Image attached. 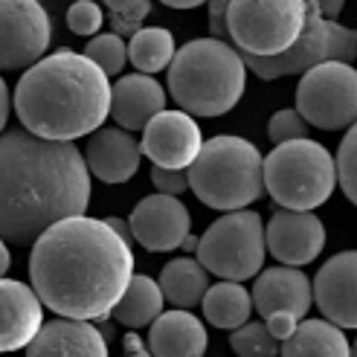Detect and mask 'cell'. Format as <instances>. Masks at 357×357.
I'll use <instances>...</instances> for the list:
<instances>
[{
    "label": "cell",
    "mask_w": 357,
    "mask_h": 357,
    "mask_svg": "<svg viewBox=\"0 0 357 357\" xmlns=\"http://www.w3.org/2000/svg\"><path fill=\"white\" fill-rule=\"evenodd\" d=\"M29 279L41 305L64 319L91 323L119 305L134 279V253L108 221L67 218L32 244Z\"/></svg>",
    "instance_id": "obj_1"
},
{
    "label": "cell",
    "mask_w": 357,
    "mask_h": 357,
    "mask_svg": "<svg viewBox=\"0 0 357 357\" xmlns=\"http://www.w3.org/2000/svg\"><path fill=\"white\" fill-rule=\"evenodd\" d=\"M91 204V172L73 142L24 128L0 134V241L35 244L50 227L79 218Z\"/></svg>",
    "instance_id": "obj_2"
},
{
    "label": "cell",
    "mask_w": 357,
    "mask_h": 357,
    "mask_svg": "<svg viewBox=\"0 0 357 357\" xmlns=\"http://www.w3.org/2000/svg\"><path fill=\"white\" fill-rule=\"evenodd\" d=\"M114 87L108 76L76 50H59L29 67L15 87V111L24 131L73 142L96 134L111 114Z\"/></svg>",
    "instance_id": "obj_3"
},
{
    "label": "cell",
    "mask_w": 357,
    "mask_h": 357,
    "mask_svg": "<svg viewBox=\"0 0 357 357\" xmlns=\"http://www.w3.org/2000/svg\"><path fill=\"white\" fill-rule=\"evenodd\" d=\"M247 82V64L233 44L195 38L169 64V93L189 116H221L233 111Z\"/></svg>",
    "instance_id": "obj_4"
},
{
    "label": "cell",
    "mask_w": 357,
    "mask_h": 357,
    "mask_svg": "<svg viewBox=\"0 0 357 357\" xmlns=\"http://www.w3.org/2000/svg\"><path fill=\"white\" fill-rule=\"evenodd\" d=\"M186 174L198 201L221 212H241L264 195V157L244 137L206 139Z\"/></svg>",
    "instance_id": "obj_5"
},
{
    "label": "cell",
    "mask_w": 357,
    "mask_h": 357,
    "mask_svg": "<svg viewBox=\"0 0 357 357\" xmlns=\"http://www.w3.org/2000/svg\"><path fill=\"white\" fill-rule=\"evenodd\" d=\"M334 186V157L314 139L282 142L264 157V192L279 204V209L311 212L331 198Z\"/></svg>",
    "instance_id": "obj_6"
},
{
    "label": "cell",
    "mask_w": 357,
    "mask_h": 357,
    "mask_svg": "<svg viewBox=\"0 0 357 357\" xmlns=\"http://www.w3.org/2000/svg\"><path fill=\"white\" fill-rule=\"evenodd\" d=\"M305 17L308 3L302 0H236L227 9L229 44L250 59H276L299 41Z\"/></svg>",
    "instance_id": "obj_7"
},
{
    "label": "cell",
    "mask_w": 357,
    "mask_h": 357,
    "mask_svg": "<svg viewBox=\"0 0 357 357\" xmlns=\"http://www.w3.org/2000/svg\"><path fill=\"white\" fill-rule=\"evenodd\" d=\"M264 224L259 212H227L209 224L198 241V259L206 273L224 282H244L264 264Z\"/></svg>",
    "instance_id": "obj_8"
},
{
    "label": "cell",
    "mask_w": 357,
    "mask_h": 357,
    "mask_svg": "<svg viewBox=\"0 0 357 357\" xmlns=\"http://www.w3.org/2000/svg\"><path fill=\"white\" fill-rule=\"evenodd\" d=\"M241 59L264 82L282 79V76H296V73L305 76L308 70L328 64V61L351 64L357 59V38L351 29L340 26L337 21H326V17L319 15L317 3H308L305 29H302L299 41L288 52H282L276 59H250V56H241Z\"/></svg>",
    "instance_id": "obj_9"
},
{
    "label": "cell",
    "mask_w": 357,
    "mask_h": 357,
    "mask_svg": "<svg viewBox=\"0 0 357 357\" xmlns=\"http://www.w3.org/2000/svg\"><path fill=\"white\" fill-rule=\"evenodd\" d=\"M296 114L323 131L351 128L357 122V70L340 61L308 70L296 91Z\"/></svg>",
    "instance_id": "obj_10"
},
{
    "label": "cell",
    "mask_w": 357,
    "mask_h": 357,
    "mask_svg": "<svg viewBox=\"0 0 357 357\" xmlns=\"http://www.w3.org/2000/svg\"><path fill=\"white\" fill-rule=\"evenodd\" d=\"M52 41V24L41 3L0 0V70L35 67Z\"/></svg>",
    "instance_id": "obj_11"
},
{
    "label": "cell",
    "mask_w": 357,
    "mask_h": 357,
    "mask_svg": "<svg viewBox=\"0 0 357 357\" xmlns=\"http://www.w3.org/2000/svg\"><path fill=\"white\" fill-rule=\"evenodd\" d=\"M142 154H146L157 169L189 172L204 149L201 128L183 111H163L157 114L149 128L142 131Z\"/></svg>",
    "instance_id": "obj_12"
},
{
    "label": "cell",
    "mask_w": 357,
    "mask_h": 357,
    "mask_svg": "<svg viewBox=\"0 0 357 357\" xmlns=\"http://www.w3.org/2000/svg\"><path fill=\"white\" fill-rule=\"evenodd\" d=\"M131 236L151 253H169V250L183 247L192 218L181 198L169 195H149L131 212Z\"/></svg>",
    "instance_id": "obj_13"
},
{
    "label": "cell",
    "mask_w": 357,
    "mask_h": 357,
    "mask_svg": "<svg viewBox=\"0 0 357 357\" xmlns=\"http://www.w3.org/2000/svg\"><path fill=\"white\" fill-rule=\"evenodd\" d=\"M264 247L284 267L314 261L326 247V227L314 212L276 209L264 227Z\"/></svg>",
    "instance_id": "obj_14"
},
{
    "label": "cell",
    "mask_w": 357,
    "mask_h": 357,
    "mask_svg": "<svg viewBox=\"0 0 357 357\" xmlns=\"http://www.w3.org/2000/svg\"><path fill=\"white\" fill-rule=\"evenodd\" d=\"M319 311L337 328H357V250L331 256L311 284Z\"/></svg>",
    "instance_id": "obj_15"
},
{
    "label": "cell",
    "mask_w": 357,
    "mask_h": 357,
    "mask_svg": "<svg viewBox=\"0 0 357 357\" xmlns=\"http://www.w3.org/2000/svg\"><path fill=\"white\" fill-rule=\"evenodd\" d=\"M44 326V305L29 284L0 279V354L29 349Z\"/></svg>",
    "instance_id": "obj_16"
},
{
    "label": "cell",
    "mask_w": 357,
    "mask_h": 357,
    "mask_svg": "<svg viewBox=\"0 0 357 357\" xmlns=\"http://www.w3.org/2000/svg\"><path fill=\"white\" fill-rule=\"evenodd\" d=\"M253 308L267 319L273 314H291L302 319L311 308V282L296 267H271L253 282Z\"/></svg>",
    "instance_id": "obj_17"
},
{
    "label": "cell",
    "mask_w": 357,
    "mask_h": 357,
    "mask_svg": "<svg viewBox=\"0 0 357 357\" xmlns=\"http://www.w3.org/2000/svg\"><path fill=\"white\" fill-rule=\"evenodd\" d=\"M142 146L134 139V134L122 128H99L91 134L84 149L87 172L96 174L105 183H125L131 181L139 169Z\"/></svg>",
    "instance_id": "obj_18"
},
{
    "label": "cell",
    "mask_w": 357,
    "mask_h": 357,
    "mask_svg": "<svg viewBox=\"0 0 357 357\" xmlns=\"http://www.w3.org/2000/svg\"><path fill=\"white\" fill-rule=\"evenodd\" d=\"M166 111V91L154 76L131 73L114 84L111 116L122 131H146L149 122Z\"/></svg>",
    "instance_id": "obj_19"
},
{
    "label": "cell",
    "mask_w": 357,
    "mask_h": 357,
    "mask_svg": "<svg viewBox=\"0 0 357 357\" xmlns=\"http://www.w3.org/2000/svg\"><path fill=\"white\" fill-rule=\"evenodd\" d=\"M26 357H108V340L91 323L59 317L41 326Z\"/></svg>",
    "instance_id": "obj_20"
},
{
    "label": "cell",
    "mask_w": 357,
    "mask_h": 357,
    "mask_svg": "<svg viewBox=\"0 0 357 357\" xmlns=\"http://www.w3.org/2000/svg\"><path fill=\"white\" fill-rule=\"evenodd\" d=\"M209 337L204 323L189 311L160 314L149 331L151 357H204Z\"/></svg>",
    "instance_id": "obj_21"
},
{
    "label": "cell",
    "mask_w": 357,
    "mask_h": 357,
    "mask_svg": "<svg viewBox=\"0 0 357 357\" xmlns=\"http://www.w3.org/2000/svg\"><path fill=\"white\" fill-rule=\"evenodd\" d=\"M351 346L343 328L328 319H305L296 331L282 343L279 357H349Z\"/></svg>",
    "instance_id": "obj_22"
},
{
    "label": "cell",
    "mask_w": 357,
    "mask_h": 357,
    "mask_svg": "<svg viewBox=\"0 0 357 357\" xmlns=\"http://www.w3.org/2000/svg\"><path fill=\"white\" fill-rule=\"evenodd\" d=\"M163 299L177 305V311H189L201 305L209 291V273L198 259H172L160 273Z\"/></svg>",
    "instance_id": "obj_23"
},
{
    "label": "cell",
    "mask_w": 357,
    "mask_h": 357,
    "mask_svg": "<svg viewBox=\"0 0 357 357\" xmlns=\"http://www.w3.org/2000/svg\"><path fill=\"white\" fill-rule=\"evenodd\" d=\"M250 311H253V296L241 282H218L209 284L204 296V317L215 328L236 331L250 323Z\"/></svg>",
    "instance_id": "obj_24"
},
{
    "label": "cell",
    "mask_w": 357,
    "mask_h": 357,
    "mask_svg": "<svg viewBox=\"0 0 357 357\" xmlns=\"http://www.w3.org/2000/svg\"><path fill=\"white\" fill-rule=\"evenodd\" d=\"M163 291H160V282H154L151 276H142V273H134L128 291L119 299V305L114 308V319L125 328H142L154 323V319L163 314Z\"/></svg>",
    "instance_id": "obj_25"
},
{
    "label": "cell",
    "mask_w": 357,
    "mask_h": 357,
    "mask_svg": "<svg viewBox=\"0 0 357 357\" xmlns=\"http://www.w3.org/2000/svg\"><path fill=\"white\" fill-rule=\"evenodd\" d=\"M174 38L163 26H142L128 41V59L142 76L166 70L174 61Z\"/></svg>",
    "instance_id": "obj_26"
},
{
    "label": "cell",
    "mask_w": 357,
    "mask_h": 357,
    "mask_svg": "<svg viewBox=\"0 0 357 357\" xmlns=\"http://www.w3.org/2000/svg\"><path fill=\"white\" fill-rule=\"evenodd\" d=\"M229 346L238 357H279L282 343L267 331L264 323H247L229 331Z\"/></svg>",
    "instance_id": "obj_27"
},
{
    "label": "cell",
    "mask_w": 357,
    "mask_h": 357,
    "mask_svg": "<svg viewBox=\"0 0 357 357\" xmlns=\"http://www.w3.org/2000/svg\"><path fill=\"white\" fill-rule=\"evenodd\" d=\"M84 56L91 59L105 76H116V73H122L125 61H128V44H125L114 32L96 35V38L87 41Z\"/></svg>",
    "instance_id": "obj_28"
},
{
    "label": "cell",
    "mask_w": 357,
    "mask_h": 357,
    "mask_svg": "<svg viewBox=\"0 0 357 357\" xmlns=\"http://www.w3.org/2000/svg\"><path fill=\"white\" fill-rule=\"evenodd\" d=\"M151 12V3L146 0H108V17H111V26H114V35H134L142 29L139 24L149 17Z\"/></svg>",
    "instance_id": "obj_29"
},
{
    "label": "cell",
    "mask_w": 357,
    "mask_h": 357,
    "mask_svg": "<svg viewBox=\"0 0 357 357\" xmlns=\"http://www.w3.org/2000/svg\"><path fill=\"white\" fill-rule=\"evenodd\" d=\"M334 166H337V181H340L346 198L357 206V122L343 137L340 151L334 157Z\"/></svg>",
    "instance_id": "obj_30"
},
{
    "label": "cell",
    "mask_w": 357,
    "mask_h": 357,
    "mask_svg": "<svg viewBox=\"0 0 357 357\" xmlns=\"http://www.w3.org/2000/svg\"><path fill=\"white\" fill-rule=\"evenodd\" d=\"M267 137L276 146L294 142V139H308V125L296 114V108H284V111H276L271 122H267Z\"/></svg>",
    "instance_id": "obj_31"
},
{
    "label": "cell",
    "mask_w": 357,
    "mask_h": 357,
    "mask_svg": "<svg viewBox=\"0 0 357 357\" xmlns=\"http://www.w3.org/2000/svg\"><path fill=\"white\" fill-rule=\"evenodd\" d=\"M67 26L73 29L76 35H93L96 38V32H99V26H102V9L96 6V3H73L67 9Z\"/></svg>",
    "instance_id": "obj_32"
},
{
    "label": "cell",
    "mask_w": 357,
    "mask_h": 357,
    "mask_svg": "<svg viewBox=\"0 0 357 357\" xmlns=\"http://www.w3.org/2000/svg\"><path fill=\"white\" fill-rule=\"evenodd\" d=\"M151 183L157 186V195H169V198H181L189 189V174L186 172H172V169H151Z\"/></svg>",
    "instance_id": "obj_33"
},
{
    "label": "cell",
    "mask_w": 357,
    "mask_h": 357,
    "mask_svg": "<svg viewBox=\"0 0 357 357\" xmlns=\"http://www.w3.org/2000/svg\"><path fill=\"white\" fill-rule=\"evenodd\" d=\"M227 9L229 3L218 0V3H209V29H212V38L229 44V24H227Z\"/></svg>",
    "instance_id": "obj_34"
},
{
    "label": "cell",
    "mask_w": 357,
    "mask_h": 357,
    "mask_svg": "<svg viewBox=\"0 0 357 357\" xmlns=\"http://www.w3.org/2000/svg\"><path fill=\"white\" fill-rule=\"evenodd\" d=\"M264 326H267V331H271L279 343H284V340H288V337L296 331L299 319L291 317V314H273V317H267V319H264Z\"/></svg>",
    "instance_id": "obj_35"
},
{
    "label": "cell",
    "mask_w": 357,
    "mask_h": 357,
    "mask_svg": "<svg viewBox=\"0 0 357 357\" xmlns=\"http://www.w3.org/2000/svg\"><path fill=\"white\" fill-rule=\"evenodd\" d=\"M122 349H125V357H151L149 346L139 340L137 331H128V334L122 337Z\"/></svg>",
    "instance_id": "obj_36"
},
{
    "label": "cell",
    "mask_w": 357,
    "mask_h": 357,
    "mask_svg": "<svg viewBox=\"0 0 357 357\" xmlns=\"http://www.w3.org/2000/svg\"><path fill=\"white\" fill-rule=\"evenodd\" d=\"M9 108H12V96H9V87L0 76V134L6 128V119H9Z\"/></svg>",
    "instance_id": "obj_37"
},
{
    "label": "cell",
    "mask_w": 357,
    "mask_h": 357,
    "mask_svg": "<svg viewBox=\"0 0 357 357\" xmlns=\"http://www.w3.org/2000/svg\"><path fill=\"white\" fill-rule=\"evenodd\" d=\"M317 9H319V15H323L326 21H334V17L343 12V3L340 0H326V3H317Z\"/></svg>",
    "instance_id": "obj_38"
},
{
    "label": "cell",
    "mask_w": 357,
    "mask_h": 357,
    "mask_svg": "<svg viewBox=\"0 0 357 357\" xmlns=\"http://www.w3.org/2000/svg\"><path fill=\"white\" fill-rule=\"evenodd\" d=\"M108 224H111V229H114L119 238H125V241L131 244L134 236H131V224H128V221H122V218H108Z\"/></svg>",
    "instance_id": "obj_39"
},
{
    "label": "cell",
    "mask_w": 357,
    "mask_h": 357,
    "mask_svg": "<svg viewBox=\"0 0 357 357\" xmlns=\"http://www.w3.org/2000/svg\"><path fill=\"white\" fill-rule=\"evenodd\" d=\"M9 264H12V256H9V247H6V241H0V279L6 276V271H9Z\"/></svg>",
    "instance_id": "obj_40"
},
{
    "label": "cell",
    "mask_w": 357,
    "mask_h": 357,
    "mask_svg": "<svg viewBox=\"0 0 357 357\" xmlns=\"http://www.w3.org/2000/svg\"><path fill=\"white\" fill-rule=\"evenodd\" d=\"M169 9H198L201 0H166Z\"/></svg>",
    "instance_id": "obj_41"
},
{
    "label": "cell",
    "mask_w": 357,
    "mask_h": 357,
    "mask_svg": "<svg viewBox=\"0 0 357 357\" xmlns=\"http://www.w3.org/2000/svg\"><path fill=\"white\" fill-rule=\"evenodd\" d=\"M198 241H201V238H195V236L189 233L186 241H183V250H195V253H198Z\"/></svg>",
    "instance_id": "obj_42"
},
{
    "label": "cell",
    "mask_w": 357,
    "mask_h": 357,
    "mask_svg": "<svg viewBox=\"0 0 357 357\" xmlns=\"http://www.w3.org/2000/svg\"><path fill=\"white\" fill-rule=\"evenodd\" d=\"M349 357H357V340H354V346H351V351H349Z\"/></svg>",
    "instance_id": "obj_43"
},
{
    "label": "cell",
    "mask_w": 357,
    "mask_h": 357,
    "mask_svg": "<svg viewBox=\"0 0 357 357\" xmlns=\"http://www.w3.org/2000/svg\"><path fill=\"white\" fill-rule=\"evenodd\" d=\"M354 38H357V32H354Z\"/></svg>",
    "instance_id": "obj_44"
}]
</instances>
